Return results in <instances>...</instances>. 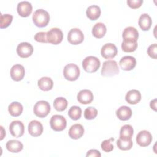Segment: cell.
<instances>
[{"instance_id":"1","label":"cell","mask_w":157,"mask_h":157,"mask_svg":"<svg viewBox=\"0 0 157 157\" xmlns=\"http://www.w3.org/2000/svg\"><path fill=\"white\" fill-rule=\"evenodd\" d=\"M34 25L39 28L46 26L50 21V15L48 12L44 9H40L36 10L32 17Z\"/></svg>"},{"instance_id":"2","label":"cell","mask_w":157,"mask_h":157,"mask_svg":"<svg viewBox=\"0 0 157 157\" xmlns=\"http://www.w3.org/2000/svg\"><path fill=\"white\" fill-rule=\"evenodd\" d=\"M101 75L104 77L114 76L119 73L117 63L114 60H107L104 62L101 69Z\"/></svg>"},{"instance_id":"3","label":"cell","mask_w":157,"mask_h":157,"mask_svg":"<svg viewBox=\"0 0 157 157\" xmlns=\"http://www.w3.org/2000/svg\"><path fill=\"white\" fill-rule=\"evenodd\" d=\"M101 66L99 59L93 56H88L86 57L82 61V66L83 69L89 73H93L98 71Z\"/></svg>"},{"instance_id":"4","label":"cell","mask_w":157,"mask_h":157,"mask_svg":"<svg viewBox=\"0 0 157 157\" xmlns=\"http://www.w3.org/2000/svg\"><path fill=\"white\" fill-rule=\"evenodd\" d=\"M80 69L77 65L70 63L65 66L63 69L64 78L69 81L76 80L80 76Z\"/></svg>"},{"instance_id":"5","label":"cell","mask_w":157,"mask_h":157,"mask_svg":"<svg viewBox=\"0 0 157 157\" xmlns=\"http://www.w3.org/2000/svg\"><path fill=\"white\" fill-rule=\"evenodd\" d=\"M33 111L34 114L39 118H44L50 112V104L45 101H39L34 106Z\"/></svg>"},{"instance_id":"6","label":"cell","mask_w":157,"mask_h":157,"mask_svg":"<svg viewBox=\"0 0 157 157\" xmlns=\"http://www.w3.org/2000/svg\"><path fill=\"white\" fill-rule=\"evenodd\" d=\"M63 39V33L59 28H53L47 32V40L48 43L57 45L62 42Z\"/></svg>"},{"instance_id":"7","label":"cell","mask_w":157,"mask_h":157,"mask_svg":"<svg viewBox=\"0 0 157 157\" xmlns=\"http://www.w3.org/2000/svg\"><path fill=\"white\" fill-rule=\"evenodd\" d=\"M67 124L65 118L60 115H53L50 120V125L51 128L55 131H61L64 130Z\"/></svg>"},{"instance_id":"8","label":"cell","mask_w":157,"mask_h":157,"mask_svg":"<svg viewBox=\"0 0 157 157\" xmlns=\"http://www.w3.org/2000/svg\"><path fill=\"white\" fill-rule=\"evenodd\" d=\"M84 39V35L82 31L78 28L71 29L67 34V40L72 45H78Z\"/></svg>"},{"instance_id":"9","label":"cell","mask_w":157,"mask_h":157,"mask_svg":"<svg viewBox=\"0 0 157 157\" xmlns=\"http://www.w3.org/2000/svg\"><path fill=\"white\" fill-rule=\"evenodd\" d=\"M9 131L12 136L17 138L20 137L25 132L24 124L19 120L13 121L9 125Z\"/></svg>"},{"instance_id":"10","label":"cell","mask_w":157,"mask_h":157,"mask_svg":"<svg viewBox=\"0 0 157 157\" xmlns=\"http://www.w3.org/2000/svg\"><path fill=\"white\" fill-rule=\"evenodd\" d=\"M152 135L151 133L146 130L140 131L136 136L137 144L140 147H147L152 141Z\"/></svg>"},{"instance_id":"11","label":"cell","mask_w":157,"mask_h":157,"mask_svg":"<svg viewBox=\"0 0 157 157\" xmlns=\"http://www.w3.org/2000/svg\"><path fill=\"white\" fill-rule=\"evenodd\" d=\"M118 50L116 46L112 43L104 44L101 50V54L105 59L113 58L117 54Z\"/></svg>"},{"instance_id":"12","label":"cell","mask_w":157,"mask_h":157,"mask_svg":"<svg viewBox=\"0 0 157 157\" xmlns=\"http://www.w3.org/2000/svg\"><path fill=\"white\" fill-rule=\"evenodd\" d=\"M33 52V47L28 42H21L17 47V53L23 58L30 56Z\"/></svg>"},{"instance_id":"13","label":"cell","mask_w":157,"mask_h":157,"mask_svg":"<svg viewBox=\"0 0 157 157\" xmlns=\"http://www.w3.org/2000/svg\"><path fill=\"white\" fill-rule=\"evenodd\" d=\"M120 67L124 71H131L136 65V58L132 56H125L121 58L119 62Z\"/></svg>"},{"instance_id":"14","label":"cell","mask_w":157,"mask_h":157,"mask_svg":"<svg viewBox=\"0 0 157 157\" xmlns=\"http://www.w3.org/2000/svg\"><path fill=\"white\" fill-rule=\"evenodd\" d=\"M25 74L24 67L21 64H15L10 69V77L14 81L21 80Z\"/></svg>"},{"instance_id":"15","label":"cell","mask_w":157,"mask_h":157,"mask_svg":"<svg viewBox=\"0 0 157 157\" xmlns=\"http://www.w3.org/2000/svg\"><path fill=\"white\" fill-rule=\"evenodd\" d=\"M28 132L33 137H38L43 132V126L37 120H32L28 124Z\"/></svg>"},{"instance_id":"16","label":"cell","mask_w":157,"mask_h":157,"mask_svg":"<svg viewBox=\"0 0 157 157\" xmlns=\"http://www.w3.org/2000/svg\"><path fill=\"white\" fill-rule=\"evenodd\" d=\"M17 12L23 17H28L32 12L33 7L31 4L28 1L20 2L17 5Z\"/></svg>"},{"instance_id":"17","label":"cell","mask_w":157,"mask_h":157,"mask_svg":"<svg viewBox=\"0 0 157 157\" xmlns=\"http://www.w3.org/2000/svg\"><path fill=\"white\" fill-rule=\"evenodd\" d=\"M94 96L92 92L89 90H82L77 94L78 101L82 104H88L93 100Z\"/></svg>"},{"instance_id":"18","label":"cell","mask_w":157,"mask_h":157,"mask_svg":"<svg viewBox=\"0 0 157 157\" xmlns=\"http://www.w3.org/2000/svg\"><path fill=\"white\" fill-rule=\"evenodd\" d=\"M84 128L80 124H74L70 128L69 130V136L71 139H78L82 137L84 134Z\"/></svg>"},{"instance_id":"19","label":"cell","mask_w":157,"mask_h":157,"mask_svg":"<svg viewBox=\"0 0 157 157\" xmlns=\"http://www.w3.org/2000/svg\"><path fill=\"white\" fill-rule=\"evenodd\" d=\"M125 99L129 104H136L141 100V94L137 90H131L126 93Z\"/></svg>"},{"instance_id":"20","label":"cell","mask_w":157,"mask_h":157,"mask_svg":"<svg viewBox=\"0 0 157 157\" xmlns=\"http://www.w3.org/2000/svg\"><path fill=\"white\" fill-rule=\"evenodd\" d=\"M132 113L131 108L126 105L121 106L116 110V115L120 120L123 121L129 120L131 117Z\"/></svg>"},{"instance_id":"21","label":"cell","mask_w":157,"mask_h":157,"mask_svg":"<svg viewBox=\"0 0 157 157\" xmlns=\"http://www.w3.org/2000/svg\"><path fill=\"white\" fill-rule=\"evenodd\" d=\"M107 31L105 25L102 23H96L92 28V34L93 36L98 39L102 38Z\"/></svg>"},{"instance_id":"22","label":"cell","mask_w":157,"mask_h":157,"mask_svg":"<svg viewBox=\"0 0 157 157\" xmlns=\"http://www.w3.org/2000/svg\"><path fill=\"white\" fill-rule=\"evenodd\" d=\"M152 20L147 13H143L139 18V25L143 31H148L151 28Z\"/></svg>"},{"instance_id":"23","label":"cell","mask_w":157,"mask_h":157,"mask_svg":"<svg viewBox=\"0 0 157 157\" xmlns=\"http://www.w3.org/2000/svg\"><path fill=\"white\" fill-rule=\"evenodd\" d=\"M137 48V42L136 40L131 39H125L121 44V48L125 52H134Z\"/></svg>"},{"instance_id":"24","label":"cell","mask_w":157,"mask_h":157,"mask_svg":"<svg viewBox=\"0 0 157 157\" xmlns=\"http://www.w3.org/2000/svg\"><path fill=\"white\" fill-rule=\"evenodd\" d=\"M7 150L12 153H18L23 150V144L17 140H10L6 145Z\"/></svg>"},{"instance_id":"25","label":"cell","mask_w":157,"mask_h":157,"mask_svg":"<svg viewBox=\"0 0 157 157\" xmlns=\"http://www.w3.org/2000/svg\"><path fill=\"white\" fill-rule=\"evenodd\" d=\"M101 12V9L98 6L92 5L87 8L86 14L90 20H96L100 17Z\"/></svg>"},{"instance_id":"26","label":"cell","mask_w":157,"mask_h":157,"mask_svg":"<svg viewBox=\"0 0 157 157\" xmlns=\"http://www.w3.org/2000/svg\"><path fill=\"white\" fill-rule=\"evenodd\" d=\"M37 85L41 90L48 91L53 88V82L51 78L48 77H43L38 80Z\"/></svg>"},{"instance_id":"27","label":"cell","mask_w":157,"mask_h":157,"mask_svg":"<svg viewBox=\"0 0 157 157\" xmlns=\"http://www.w3.org/2000/svg\"><path fill=\"white\" fill-rule=\"evenodd\" d=\"M22 105L18 102H13L10 103L8 107V111L12 117H18L23 112Z\"/></svg>"},{"instance_id":"28","label":"cell","mask_w":157,"mask_h":157,"mask_svg":"<svg viewBox=\"0 0 157 157\" xmlns=\"http://www.w3.org/2000/svg\"><path fill=\"white\" fill-rule=\"evenodd\" d=\"M134 134V129L131 125L124 124L120 131V138L123 139H131Z\"/></svg>"},{"instance_id":"29","label":"cell","mask_w":157,"mask_h":157,"mask_svg":"<svg viewBox=\"0 0 157 157\" xmlns=\"http://www.w3.org/2000/svg\"><path fill=\"white\" fill-rule=\"evenodd\" d=\"M122 36L123 39H131L137 40L139 37V32L134 27L128 26L124 29Z\"/></svg>"},{"instance_id":"30","label":"cell","mask_w":157,"mask_h":157,"mask_svg":"<svg viewBox=\"0 0 157 157\" xmlns=\"http://www.w3.org/2000/svg\"><path fill=\"white\" fill-rule=\"evenodd\" d=\"M67 101L63 97H58L54 100L53 107L58 112L64 111L67 106Z\"/></svg>"},{"instance_id":"31","label":"cell","mask_w":157,"mask_h":157,"mask_svg":"<svg viewBox=\"0 0 157 157\" xmlns=\"http://www.w3.org/2000/svg\"><path fill=\"white\" fill-rule=\"evenodd\" d=\"M132 140L131 139H123L119 138L117 141V145L121 150H129L132 147Z\"/></svg>"},{"instance_id":"32","label":"cell","mask_w":157,"mask_h":157,"mask_svg":"<svg viewBox=\"0 0 157 157\" xmlns=\"http://www.w3.org/2000/svg\"><path fill=\"white\" fill-rule=\"evenodd\" d=\"M69 117L73 120H77L80 118L82 115V109L78 106H72L68 111Z\"/></svg>"},{"instance_id":"33","label":"cell","mask_w":157,"mask_h":157,"mask_svg":"<svg viewBox=\"0 0 157 157\" xmlns=\"http://www.w3.org/2000/svg\"><path fill=\"white\" fill-rule=\"evenodd\" d=\"M13 16L10 14H1L0 18V28L1 29L8 27L12 23Z\"/></svg>"},{"instance_id":"34","label":"cell","mask_w":157,"mask_h":157,"mask_svg":"<svg viewBox=\"0 0 157 157\" xmlns=\"http://www.w3.org/2000/svg\"><path fill=\"white\" fill-rule=\"evenodd\" d=\"M98 115V110L93 107H87L84 112V117L86 120H93Z\"/></svg>"},{"instance_id":"35","label":"cell","mask_w":157,"mask_h":157,"mask_svg":"<svg viewBox=\"0 0 157 157\" xmlns=\"http://www.w3.org/2000/svg\"><path fill=\"white\" fill-rule=\"evenodd\" d=\"M113 140H114L113 138H110V139L104 140L101 145L102 150L104 151L107 152V153L112 151L114 148V147L112 144V141H113Z\"/></svg>"},{"instance_id":"36","label":"cell","mask_w":157,"mask_h":157,"mask_svg":"<svg viewBox=\"0 0 157 157\" xmlns=\"http://www.w3.org/2000/svg\"><path fill=\"white\" fill-rule=\"evenodd\" d=\"M35 40L41 43H47V32L37 33L34 37Z\"/></svg>"},{"instance_id":"37","label":"cell","mask_w":157,"mask_h":157,"mask_svg":"<svg viewBox=\"0 0 157 157\" xmlns=\"http://www.w3.org/2000/svg\"><path fill=\"white\" fill-rule=\"evenodd\" d=\"M157 45L156 44H153L150 45L147 49V53L151 58L153 59H156L157 57Z\"/></svg>"},{"instance_id":"38","label":"cell","mask_w":157,"mask_h":157,"mask_svg":"<svg viewBox=\"0 0 157 157\" xmlns=\"http://www.w3.org/2000/svg\"><path fill=\"white\" fill-rule=\"evenodd\" d=\"M143 0H128L127 4L132 9H137L141 6Z\"/></svg>"},{"instance_id":"39","label":"cell","mask_w":157,"mask_h":157,"mask_svg":"<svg viewBox=\"0 0 157 157\" xmlns=\"http://www.w3.org/2000/svg\"><path fill=\"white\" fill-rule=\"evenodd\" d=\"M87 157L88 156H96V157H101V153L97 150H94V149H91L89 151H88L86 155Z\"/></svg>"},{"instance_id":"40","label":"cell","mask_w":157,"mask_h":157,"mask_svg":"<svg viewBox=\"0 0 157 157\" xmlns=\"http://www.w3.org/2000/svg\"><path fill=\"white\" fill-rule=\"evenodd\" d=\"M156 99H155L152 100L150 102V107L151 108V109H153L155 111H156Z\"/></svg>"}]
</instances>
